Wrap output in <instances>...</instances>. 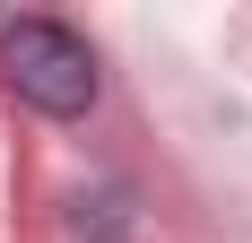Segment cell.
Segmentation results:
<instances>
[{
	"instance_id": "cell-1",
	"label": "cell",
	"mask_w": 252,
	"mask_h": 243,
	"mask_svg": "<svg viewBox=\"0 0 252 243\" xmlns=\"http://www.w3.org/2000/svg\"><path fill=\"white\" fill-rule=\"evenodd\" d=\"M0 78L35 104V113H52V122H78L96 104V52H87V35L61 26V18H9L0 26Z\"/></svg>"
}]
</instances>
